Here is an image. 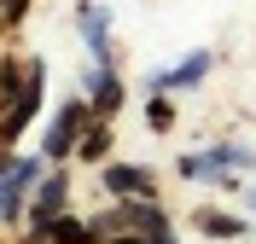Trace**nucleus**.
Instances as JSON below:
<instances>
[{
    "mask_svg": "<svg viewBox=\"0 0 256 244\" xmlns=\"http://www.w3.org/2000/svg\"><path fill=\"white\" fill-rule=\"evenodd\" d=\"M210 64H216V52H192L186 64H175V70H158V76H152V93H169V87H192V81L198 76H210Z\"/></svg>",
    "mask_w": 256,
    "mask_h": 244,
    "instance_id": "1",
    "label": "nucleus"
},
{
    "mask_svg": "<svg viewBox=\"0 0 256 244\" xmlns=\"http://www.w3.org/2000/svg\"><path fill=\"white\" fill-rule=\"evenodd\" d=\"M82 111H88V105H70V111L58 116V128H52V140H47V157H58V151L70 146V140H76V128H82Z\"/></svg>",
    "mask_w": 256,
    "mask_h": 244,
    "instance_id": "2",
    "label": "nucleus"
},
{
    "mask_svg": "<svg viewBox=\"0 0 256 244\" xmlns=\"http://www.w3.org/2000/svg\"><path fill=\"white\" fill-rule=\"evenodd\" d=\"M105 6H82V35H88V47L99 52V58H105Z\"/></svg>",
    "mask_w": 256,
    "mask_h": 244,
    "instance_id": "3",
    "label": "nucleus"
},
{
    "mask_svg": "<svg viewBox=\"0 0 256 244\" xmlns=\"http://www.w3.org/2000/svg\"><path fill=\"white\" fill-rule=\"evenodd\" d=\"M105 186L111 192H146L152 180H146V169H105Z\"/></svg>",
    "mask_w": 256,
    "mask_h": 244,
    "instance_id": "4",
    "label": "nucleus"
},
{
    "mask_svg": "<svg viewBox=\"0 0 256 244\" xmlns=\"http://www.w3.org/2000/svg\"><path fill=\"white\" fill-rule=\"evenodd\" d=\"M6 180H12L18 192H30L35 180H41V157H12V169H6Z\"/></svg>",
    "mask_w": 256,
    "mask_h": 244,
    "instance_id": "5",
    "label": "nucleus"
},
{
    "mask_svg": "<svg viewBox=\"0 0 256 244\" xmlns=\"http://www.w3.org/2000/svg\"><path fill=\"white\" fill-rule=\"evenodd\" d=\"M198 227H204V233H216V239H239V233H244V221H233V215H216V210H204V215H198Z\"/></svg>",
    "mask_w": 256,
    "mask_h": 244,
    "instance_id": "6",
    "label": "nucleus"
},
{
    "mask_svg": "<svg viewBox=\"0 0 256 244\" xmlns=\"http://www.w3.org/2000/svg\"><path fill=\"white\" fill-rule=\"evenodd\" d=\"M52 210H64V186H58V180H47L41 198H35V215H52Z\"/></svg>",
    "mask_w": 256,
    "mask_h": 244,
    "instance_id": "7",
    "label": "nucleus"
},
{
    "mask_svg": "<svg viewBox=\"0 0 256 244\" xmlns=\"http://www.w3.org/2000/svg\"><path fill=\"white\" fill-rule=\"evenodd\" d=\"M146 122H152V128H169V122H175V111L163 105V93L152 99V105H146Z\"/></svg>",
    "mask_w": 256,
    "mask_h": 244,
    "instance_id": "8",
    "label": "nucleus"
},
{
    "mask_svg": "<svg viewBox=\"0 0 256 244\" xmlns=\"http://www.w3.org/2000/svg\"><path fill=\"white\" fill-rule=\"evenodd\" d=\"M52 239H88V227H76V221H58V227H52Z\"/></svg>",
    "mask_w": 256,
    "mask_h": 244,
    "instance_id": "9",
    "label": "nucleus"
},
{
    "mask_svg": "<svg viewBox=\"0 0 256 244\" xmlns=\"http://www.w3.org/2000/svg\"><path fill=\"white\" fill-rule=\"evenodd\" d=\"M250 204H256V192H250Z\"/></svg>",
    "mask_w": 256,
    "mask_h": 244,
    "instance_id": "10",
    "label": "nucleus"
}]
</instances>
